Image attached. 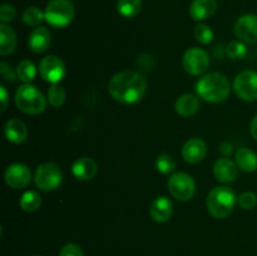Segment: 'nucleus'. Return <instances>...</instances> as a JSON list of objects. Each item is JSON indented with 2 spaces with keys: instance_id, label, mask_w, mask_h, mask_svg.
Returning <instances> with one entry per match:
<instances>
[{
  "instance_id": "nucleus-1",
  "label": "nucleus",
  "mask_w": 257,
  "mask_h": 256,
  "mask_svg": "<svg viewBox=\"0 0 257 256\" xmlns=\"http://www.w3.org/2000/svg\"><path fill=\"white\" fill-rule=\"evenodd\" d=\"M109 94L123 104H135L145 97L147 92V79L141 73L124 70L110 79L108 85Z\"/></svg>"
},
{
  "instance_id": "nucleus-2",
  "label": "nucleus",
  "mask_w": 257,
  "mask_h": 256,
  "mask_svg": "<svg viewBox=\"0 0 257 256\" xmlns=\"http://www.w3.org/2000/svg\"><path fill=\"white\" fill-rule=\"evenodd\" d=\"M231 85L227 78L220 73H210L201 78L196 84V93L203 100L210 103H221L227 99Z\"/></svg>"
},
{
  "instance_id": "nucleus-3",
  "label": "nucleus",
  "mask_w": 257,
  "mask_h": 256,
  "mask_svg": "<svg viewBox=\"0 0 257 256\" xmlns=\"http://www.w3.org/2000/svg\"><path fill=\"white\" fill-rule=\"evenodd\" d=\"M237 197L235 192L227 186H217L208 192L206 198L207 211L212 217L226 218L235 208Z\"/></svg>"
},
{
  "instance_id": "nucleus-4",
  "label": "nucleus",
  "mask_w": 257,
  "mask_h": 256,
  "mask_svg": "<svg viewBox=\"0 0 257 256\" xmlns=\"http://www.w3.org/2000/svg\"><path fill=\"white\" fill-rule=\"evenodd\" d=\"M15 104L25 114H40L47 108V98L35 85L27 83L20 85L15 92Z\"/></svg>"
},
{
  "instance_id": "nucleus-5",
  "label": "nucleus",
  "mask_w": 257,
  "mask_h": 256,
  "mask_svg": "<svg viewBox=\"0 0 257 256\" xmlns=\"http://www.w3.org/2000/svg\"><path fill=\"white\" fill-rule=\"evenodd\" d=\"M45 20L53 28H65L73 22L74 5L70 0H50L45 8Z\"/></svg>"
},
{
  "instance_id": "nucleus-6",
  "label": "nucleus",
  "mask_w": 257,
  "mask_h": 256,
  "mask_svg": "<svg viewBox=\"0 0 257 256\" xmlns=\"http://www.w3.org/2000/svg\"><path fill=\"white\" fill-rule=\"evenodd\" d=\"M63 173L59 166L53 162L42 163L37 168L34 175V182L40 191H54L62 185Z\"/></svg>"
},
{
  "instance_id": "nucleus-7",
  "label": "nucleus",
  "mask_w": 257,
  "mask_h": 256,
  "mask_svg": "<svg viewBox=\"0 0 257 256\" xmlns=\"http://www.w3.org/2000/svg\"><path fill=\"white\" fill-rule=\"evenodd\" d=\"M171 196L178 201H190L195 196L196 182L191 175L186 172L172 173L167 182Z\"/></svg>"
},
{
  "instance_id": "nucleus-8",
  "label": "nucleus",
  "mask_w": 257,
  "mask_h": 256,
  "mask_svg": "<svg viewBox=\"0 0 257 256\" xmlns=\"http://www.w3.org/2000/svg\"><path fill=\"white\" fill-rule=\"evenodd\" d=\"M233 90L236 95L246 102L257 99V72L243 70L236 75L233 80Z\"/></svg>"
},
{
  "instance_id": "nucleus-9",
  "label": "nucleus",
  "mask_w": 257,
  "mask_h": 256,
  "mask_svg": "<svg viewBox=\"0 0 257 256\" xmlns=\"http://www.w3.org/2000/svg\"><path fill=\"white\" fill-rule=\"evenodd\" d=\"M183 69L191 75H201L210 65V57L207 52L201 48H190L182 58Z\"/></svg>"
},
{
  "instance_id": "nucleus-10",
  "label": "nucleus",
  "mask_w": 257,
  "mask_h": 256,
  "mask_svg": "<svg viewBox=\"0 0 257 256\" xmlns=\"http://www.w3.org/2000/svg\"><path fill=\"white\" fill-rule=\"evenodd\" d=\"M39 73L45 82L57 84L65 77V64L57 55H47L39 63Z\"/></svg>"
},
{
  "instance_id": "nucleus-11",
  "label": "nucleus",
  "mask_w": 257,
  "mask_h": 256,
  "mask_svg": "<svg viewBox=\"0 0 257 256\" xmlns=\"http://www.w3.org/2000/svg\"><path fill=\"white\" fill-rule=\"evenodd\" d=\"M5 183L10 188L20 190V188L27 187L32 181V172L30 168L24 163H13L8 166L4 172Z\"/></svg>"
},
{
  "instance_id": "nucleus-12",
  "label": "nucleus",
  "mask_w": 257,
  "mask_h": 256,
  "mask_svg": "<svg viewBox=\"0 0 257 256\" xmlns=\"http://www.w3.org/2000/svg\"><path fill=\"white\" fill-rule=\"evenodd\" d=\"M235 34L241 42H257V15L245 14L235 23Z\"/></svg>"
},
{
  "instance_id": "nucleus-13",
  "label": "nucleus",
  "mask_w": 257,
  "mask_h": 256,
  "mask_svg": "<svg viewBox=\"0 0 257 256\" xmlns=\"http://www.w3.org/2000/svg\"><path fill=\"white\" fill-rule=\"evenodd\" d=\"M207 153V146H206L205 141L201 138H191L187 142L183 145L182 148V157L183 160L191 165H196L203 161Z\"/></svg>"
},
{
  "instance_id": "nucleus-14",
  "label": "nucleus",
  "mask_w": 257,
  "mask_h": 256,
  "mask_svg": "<svg viewBox=\"0 0 257 256\" xmlns=\"http://www.w3.org/2000/svg\"><path fill=\"white\" fill-rule=\"evenodd\" d=\"M213 175L216 180L222 183H231L238 176V167L230 158H218L213 165Z\"/></svg>"
},
{
  "instance_id": "nucleus-15",
  "label": "nucleus",
  "mask_w": 257,
  "mask_h": 256,
  "mask_svg": "<svg viewBox=\"0 0 257 256\" xmlns=\"http://www.w3.org/2000/svg\"><path fill=\"white\" fill-rule=\"evenodd\" d=\"M173 213V203L166 196H158L150 206V215L156 222H167Z\"/></svg>"
},
{
  "instance_id": "nucleus-16",
  "label": "nucleus",
  "mask_w": 257,
  "mask_h": 256,
  "mask_svg": "<svg viewBox=\"0 0 257 256\" xmlns=\"http://www.w3.org/2000/svg\"><path fill=\"white\" fill-rule=\"evenodd\" d=\"M98 166L95 161L90 157H80L74 161L72 166V173L77 180L89 181L97 175Z\"/></svg>"
},
{
  "instance_id": "nucleus-17",
  "label": "nucleus",
  "mask_w": 257,
  "mask_h": 256,
  "mask_svg": "<svg viewBox=\"0 0 257 256\" xmlns=\"http://www.w3.org/2000/svg\"><path fill=\"white\" fill-rule=\"evenodd\" d=\"M50 40V32L44 27H37L29 35L28 39V47L35 54L44 53L49 48Z\"/></svg>"
},
{
  "instance_id": "nucleus-18",
  "label": "nucleus",
  "mask_w": 257,
  "mask_h": 256,
  "mask_svg": "<svg viewBox=\"0 0 257 256\" xmlns=\"http://www.w3.org/2000/svg\"><path fill=\"white\" fill-rule=\"evenodd\" d=\"M4 133L5 137L9 142L14 143V145H22L27 141L28 138V128L23 120L17 119H9L4 125Z\"/></svg>"
},
{
  "instance_id": "nucleus-19",
  "label": "nucleus",
  "mask_w": 257,
  "mask_h": 256,
  "mask_svg": "<svg viewBox=\"0 0 257 256\" xmlns=\"http://www.w3.org/2000/svg\"><path fill=\"white\" fill-rule=\"evenodd\" d=\"M217 0H193L190 5V15L193 20L202 22L215 14Z\"/></svg>"
},
{
  "instance_id": "nucleus-20",
  "label": "nucleus",
  "mask_w": 257,
  "mask_h": 256,
  "mask_svg": "<svg viewBox=\"0 0 257 256\" xmlns=\"http://www.w3.org/2000/svg\"><path fill=\"white\" fill-rule=\"evenodd\" d=\"M176 112L182 117H191L195 114L200 108V99L197 95L191 94V93H185L178 99L176 100Z\"/></svg>"
},
{
  "instance_id": "nucleus-21",
  "label": "nucleus",
  "mask_w": 257,
  "mask_h": 256,
  "mask_svg": "<svg viewBox=\"0 0 257 256\" xmlns=\"http://www.w3.org/2000/svg\"><path fill=\"white\" fill-rule=\"evenodd\" d=\"M17 48V35L12 27L0 24V54L3 57L12 54Z\"/></svg>"
},
{
  "instance_id": "nucleus-22",
  "label": "nucleus",
  "mask_w": 257,
  "mask_h": 256,
  "mask_svg": "<svg viewBox=\"0 0 257 256\" xmlns=\"http://www.w3.org/2000/svg\"><path fill=\"white\" fill-rule=\"evenodd\" d=\"M236 165L243 172H255L257 170V155L250 148H238L236 152Z\"/></svg>"
},
{
  "instance_id": "nucleus-23",
  "label": "nucleus",
  "mask_w": 257,
  "mask_h": 256,
  "mask_svg": "<svg viewBox=\"0 0 257 256\" xmlns=\"http://www.w3.org/2000/svg\"><path fill=\"white\" fill-rule=\"evenodd\" d=\"M142 10V0H118L117 12L124 18H135Z\"/></svg>"
},
{
  "instance_id": "nucleus-24",
  "label": "nucleus",
  "mask_w": 257,
  "mask_h": 256,
  "mask_svg": "<svg viewBox=\"0 0 257 256\" xmlns=\"http://www.w3.org/2000/svg\"><path fill=\"white\" fill-rule=\"evenodd\" d=\"M19 205L25 212H34L42 205V197L37 191H27L20 197Z\"/></svg>"
},
{
  "instance_id": "nucleus-25",
  "label": "nucleus",
  "mask_w": 257,
  "mask_h": 256,
  "mask_svg": "<svg viewBox=\"0 0 257 256\" xmlns=\"http://www.w3.org/2000/svg\"><path fill=\"white\" fill-rule=\"evenodd\" d=\"M17 74L18 78L24 84H27V83H30L32 80H34L35 75H37V68H35L34 63L30 62L29 59H24L18 64Z\"/></svg>"
},
{
  "instance_id": "nucleus-26",
  "label": "nucleus",
  "mask_w": 257,
  "mask_h": 256,
  "mask_svg": "<svg viewBox=\"0 0 257 256\" xmlns=\"http://www.w3.org/2000/svg\"><path fill=\"white\" fill-rule=\"evenodd\" d=\"M45 20V13L37 7L27 8L23 13V22L29 27H38Z\"/></svg>"
},
{
  "instance_id": "nucleus-27",
  "label": "nucleus",
  "mask_w": 257,
  "mask_h": 256,
  "mask_svg": "<svg viewBox=\"0 0 257 256\" xmlns=\"http://www.w3.org/2000/svg\"><path fill=\"white\" fill-rule=\"evenodd\" d=\"M48 102L50 103V105H53L54 108H59L64 104L65 102V90L62 85L52 84L50 88L48 89Z\"/></svg>"
},
{
  "instance_id": "nucleus-28",
  "label": "nucleus",
  "mask_w": 257,
  "mask_h": 256,
  "mask_svg": "<svg viewBox=\"0 0 257 256\" xmlns=\"http://www.w3.org/2000/svg\"><path fill=\"white\" fill-rule=\"evenodd\" d=\"M156 168L162 175H170L175 171L176 162L172 156L167 155V153H162L156 160Z\"/></svg>"
},
{
  "instance_id": "nucleus-29",
  "label": "nucleus",
  "mask_w": 257,
  "mask_h": 256,
  "mask_svg": "<svg viewBox=\"0 0 257 256\" xmlns=\"http://www.w3.org/2000/svg\"><path fill=\"white\" fill-rule=\"evenodd\" d=\"M195 38L201 44H210L213 40L212 29L208 25L200 23L195 27Z\"/></svg>"
},
{
  "instance_id": "nucleus-30",
  "label": "nucleus",
  "mask_w": 257,
  "mask_h": 256,
  "mask_svg": "<svg viewBox=\"0 0 257 256\" xmlns=\"http://www.w3.org/2000/svg\"><path fill=\"white\" fill-rule=\"evenodd\" d=\"M237 203L243 210H253L257 205V196L253 192H243L237 197Z\"/></svg>"
},
{
  "instance_id": "nucleus-31",
  "label": "nucleus",
  "mask_w": 257,
  "mask_h": 256,
  "mask_svg": "<svg viewBox=\"0 0 257 256\" xmlns=\"http://www.w3.org/2000/svg\"><path fill=\"white\" fill-rule=\"evenodd\" d=\"M227 54L232 59H241L246 55V47L243 43L233 40L227 45Z\"/></svg>"
},
{
  "instance_id": "nucleus-32",
  "label": "nucleus",
  "mask_w": 257,
  "mask_h": 256,
  "mask_svg": "<svg viewBox=\"0 0 257 256\" xmlns=\"http://www.w3.org/2000/svg\"><path fill=\"white\" fill-rule=\"evenodd\" d=\"M17 17V10L13 5L10 4H3L0 7V22L3 24H7V23L12 22Z\"/></svg>"
},
{
  "instance_id": "nucleus-33",
  "label": "nucleus",
  "mask_w": 257,
  "mask_h": 256,
  "mask_svg": "<svg viewBox=\"0 0 257 256\" xmlns=\"http://www.w3.org/2000/svg\"><path fill=\"white\" fill-rule=\"evenodd\" d=\"M59 256H84L83 250L75 243H67L59 251Z\"/></svg>"
},
{
  "instance_id": "nucleus-34",
  "label": "nucleus",
  "mask_w": 257,
  "mask_h": 256,
  "mask_svg": "<svg viewBox=\"0 0 257 256\" xmlns=\"http://www.w3.org/2000/svg\"><path fill=\"white\" fill-rule=\"evenodd\" d=\"M0 73H2V77L4 78V80H7V82L13 83L18 78L17 70L14 72L12 65H9L5 62L0 63Z\"/></svg>"
},
{
  "instance_id": "nucleus-35",
  "label": "nucleus",
  "mask_w": 257,
  "mask_h": 256,
  "mask_svg": "<svg viewBox=\"0 0 257 256\" xmlns=\"http://www.w3.org/2000/svg\"><path fill=\"white\" fill-rule=\"evenodd\" d=\"M0 100H2V112H4L8 107V90L4 85H0Z\"/></svg>"
},
{
  "instance_id": "nucleus-36",
  "label": "nucleus",
  "mask_w": 257,
  "mask_h": 256,
  "mask_svg": "<svg viewBox=\"0 0 257 256\" xmlns=\"http://www.w3.org/2000/svg\"><path fill=\"white\" fill-rule=\"evenodd\" d=\"M232 151H233L232 143L223 142L222 145L220 146V152L223 153V155H225V156H227V155H230V153H232Z\"/></svg>"
},
{
  "instance_id": "nucleus-37",
  "label": "nucleus",
  "mask_w": 257,
  "mask_h": 256,
  "mask_svg": "<svg viewBox=\"0 0 257 256\" xmlns=\"http://www.w3.org/2000/svg\"><path fill=\"white\" fill-rule=\"evenodd\" d=\"M250 132H251V136H252V137L257 141V114L252 118V120H251Z\"/></svg>"
}]
</instances>
